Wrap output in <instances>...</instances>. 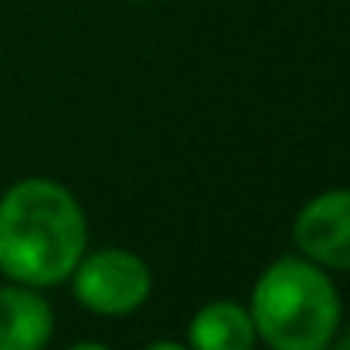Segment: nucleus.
Masks as SVG:
<instances>
[{"label": "nucleus", "instance_id": "obj_4", "mask_svg": "<svg viewBox=\"0 0 350 350\" xmlns=\"http://www.w3.org/2000/svg\"><path fill=\"white\" fill-rule=\"evenodd\" d=\"M296 252L327 272H350V187L313 194L293 218Z\"/></svg>", "mask_w": 350, "mask_h": 350}, {"label": "nucleus", "instance_id": "obj_6", "mask_svg": "<svg viewBox=\"0 0 350 350\" xmlns=\"http://www.w3.org/2000/svg\"><path fill=\"white\" fill-rule=\"evenodd\" d=\"M258 334L252 323L248 306L234 299L204 303L187 327V347L191 350H255Z\"/></svg>", "mask_w": 350, "mask_h": 350}, {"label": "nucleus", "instance_id": "obj_8", "mask_svg": "<svg viewBox=\"0 0 350 350\" xmlns=\"http://www.w3.org/2000/svg\"><path fill=\"white\" fill-rule=\"evenodd\" d=\"M327 350H350V327L344 330V334L337 330V337L330 340V347H327Z\"/></svg>", "mask_w": 350, "mask_h": 350}, {"label": "nucleus", "instance_id": "obj_1", "mask_svg": "<svg viewBox=\"0 0 350 350\" xmlns=\"http://www.w3.org/2000/svg\"><path fill=\"white\" fill-rule=\"evenodd\" d=\"M85 248V208L62 180L24 177L0 194V272L10 282L34 289L62 286Z\"/></svg>", "mask_w": 350, "mask_h": 350}, {"label": "nucleus", "instance_id": "obj_3", "mask_svg": "<svg viewBox=\"0 0 350 350\" xmlns=\"http://www.w3.org/2000/svg\"><path fill=\"white\" fill-rule=\"evenodd\" d=\"M68 282H72L75 299L85 310L109 320L133 317L153 296V269L146 265V258L116 245L96 248V252L85 248Z\"/></svg>", "mask_w": 350, "mask_h": 350}, {"label": "nucleus", "instance_id": "obj_10", "mask_svg": "<svg viewBox=\"0 0 350 350\" xmlns=\"http://www.w3.org/2000/svg\"><path fill=\"white\" fill-rule=\"evenodd\" d=\"M136 3H153V0H136Z\"/></svg>", "mask_w": 350, "mask_h": 350}, {"label": "nucleus", "instance_id": "obj_7", "mask_svg": "<svg viewBox=\"0 0 350 350\" xmlns=\"http://www.w3.org/2000/svg\"><path fill=\"white\" fill-rule=\"evenodd\" d=\"M143 350H191L187 344H177V340H153V344H146Z\"/></svg>", "mask_w": 350, "mask_h": 350}, {"label": "nucleus", "instance_id": "obj_5", "mask_svg": "<svg viewBox=\"0 0 350 350\" xmlns=\"http://www.w3.org/2000/svg\"><path fill=\"white\" fill-rule=\"evenodd\" d=\"M55 334V310L41 289L0 286V350H44Z\"/></svg>", "mask_w": 350, "mask_h": 350}, {"label": "nucleus", "instance_id": "obj_2", "mask_svg": "<svg viewBox=\"0 0 350 350\" xmlns=\"http://www.w3.org/2000/svg\"><path fill=\"white\" fill-rule=\"evenodd\" d=\"M248 313L269 350H327L340 330L344 303L330 272L296 252L262 269Z\"/></svg>", "mask_w": 350, "mask_h": 350}, {"label": "nucleus", "instance_id": "obj_9", "mask_svg": "<svg viewBox=\"0 0 350 350\" xmlns=\"http://www.w3.org/2000/svg\"><path fill=\"white\" fill-rule=\"evenodd\" d=\"M68 350H113V347H106V344H99V340H79V344H72Z\"/></svg>", "mask_w": 350, "mask_h": 350}]
</instances>
